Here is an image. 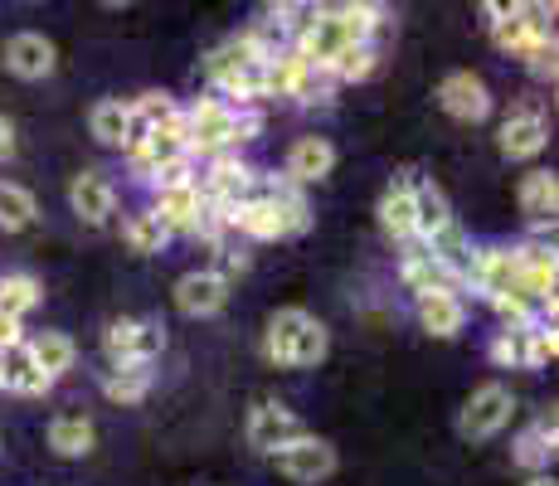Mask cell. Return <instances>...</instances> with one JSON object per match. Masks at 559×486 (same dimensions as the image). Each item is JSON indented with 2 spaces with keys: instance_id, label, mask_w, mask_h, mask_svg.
<instances>
[{
  "instance_id": "obj_23",
  "label": "cell",
  "mask_w": 559,
  "mask_h": 486,
  "mask_svg": "<svg viewBox=\"0 0 559 486\" xmlns=\"http://www.w3.org/2000/svg\"><path fill=\"white\" fill-rule=\"evenodd\" d=\"M146 389H152V365H142V360L112 365V370L103 375V394L112 399V404H136V399H146Z\"/></svg>"
},
{
  "instance_id": "obj_9",
  "label": "cell",
  "mask_w": 559,
  "mask_h": 486,
  "mask_svg": "<svg viewBox=\"0 0 559 486\" xmlns=\"http://www.w3.org/2000/svg\"><path fill=\"white\" fill-rule=\"evenodd\" d=\"M229 301V277L214 273V268H200V273H186L176 283V307L186 317H214Z\"/></svg>"
},
{
  "instance_id": "obj_15",
  "label": "cell",
  "mask_w": 559,
  "mask_h": 486,
  "mask_svg": "<svg viewBox=\"0 0 559 486\" xmlns=\"http://www.w3.org/2000/svg\"><path fill=\"white\" fill-rule=\"evenodd\" d=\"M53 380L35 365V355H29V345H10V351H0V389H15V394H45Z\"/></svg>"
},
{
  "instance_id": "obj_29",
  "label": "cell",
  "mask_w": 559,
  "mask_h": 486,
  "mask_svg": "<svg viewBox=\"0 0 559 486\" xmlns=\"http://www.w3.org/2000/svg\"><path fill=\"white\" fill-rule=\"evenodd\" d=\"M491 45H497L501 54H511V59H521V54L531 49V35H525L521 5H501V15L491 20Z\"/></svg>"
},
{
  "instance_id": "obj_11",
  "label": "cell",
  "mask_w": 559,
  "mask_h": 486,
  "mask_svg": "<svg viewBox=\"0 0 559 486\" xmlns=\"http://www.w3.org/2000/svg\"><path fill=\"white\" fill-rule=\"evenodd\" d=\"M331 166H336V146H331L326 137H302V142L287 151V180H293L297 190L326 180Z\"/></svg>"
},
{
  "instance_id": "obj_10",
  "label": "cell",
  "mask_w": 559,
  "mask_h": 486,
  "mask_svg": "<svg viewBox=\"0 0 559 486\" xmlns=\"http://www.w3.org/2000/svg\"><path fill=\"white\" fill-rule=\"evenodd\" d=\"M69 204L83 224H107V214L117 210V190L103 170H83V176H73V186H69Z\"/></svg>"
},
{
  "instance_id": "obj_1",
  "label": "cell",
  "mask_w": 559,
  "mask_h": 486,
  "mask_svg": "<svg viewBox=\"0 0 559 486\" xmlns=\"http://www.w3.org/2000/svg\"><path fill=\"white\" fill-rule=\"evenodd\" d=\"M263 69H267V54H258V45L249 35L224 39V45L210 49V59H204V79H210L219 93L239 97V103L263 97Z\"/></svg>"
},
{
  "instance_id": "obj_31",
  "label": "cell",
  "mask_w": 559,
  "mask_h": 486,
  "mask_svg": "<svg viewBox=\"0 0 559 486\" xmlns=\"http://www.w3.org/2000/svg\"><path fill=\"white\" fill-rule=\"evenodd\" d=\"M326 351H331L326 327L311 317L307 327L297 331V341H293V370H311V365H321V360H326Z\"/></svg>"
},
{
  "instance_id": "obj_4",
  "label": "cell",
  "mask_w": 559,
  "mask_h": 486,
  "mask_svg": "<svg viewBox=\"0 0 559 486\" xmlns=\"http://www.w3.org/2000/svg\"><path fill=\"white\" fill-rule=\"evenodd\" d=\"M511 414H515L511 389H507V384H481L477 394L467 399V408H462L457 434H462V438H472V442H481V438L501 434V428L511 424Z\"/></svg>"
},
{
  "instance_id": "obj_14",
  "label": "cell",
  "mask_w": 559,
  "mask_h": 486,
  "mask_svg": "<svg viewBox=\"0 0 559 486\" xmlns=\"http://www.w3.org/2000/svg\"><path fill=\"white\" fill-rule=\"evenodd\" d=\"M448 224H453V204H448V194L433 186V180H418L414 176V239H433V234H443Z\"/></svg>"
},
{
  "instance_id": "obj_27",
  "label": "cell",
  "mask_w": 559,
  "mask_h": 486,
  "mask_svg": "<svg viewBox=\"0 0 559 486\" xmlns=\"http://www.w3.org/2000/svg\"><path fill=\"white\" fill-rule=\"evenodd\" d=\"M39 283L29 273H5L0 277V317H10V321H20L25 311H35L39 307Z\"/></svg>"
},
{
  "instance_id": "obj_21",
  "label": "cell",
  "mask_w": 559,
  "mask_h": 486,
  "mask_svg": "<svg viewBox=\"0 0 559 486\" xmlns=\"http://www.w3.org/2000/svg\"><path fill=\"white\" fill-rule=\"evenodd\" d=\"M224 224L249 234V239H283V220H277V210L267 200H249L239 210H224Z\"/></svg>"
},
{
  "instance_id": "obj_39",
  "label": "cell",
  "mask_w": 559,
  "mask_h": 486,
  "mask_svg": "<svg viewBox=\"0 0 559 486\" xmlns=\"http://www.w3.org/2000/svg\"><path fill=\"white\" fill-rule=\"evenodd\" d=\"M525 486H555V477H531Z\"/></svg>"
},
{
  "instance_id": "obj_8",
  "label": "cell",
  "mask_w": 559,
  "mask_h": 486,
  "mask_svg": "<svg viewBox=\"0 0 559 486\" xmlns=\"http://www.w3.org/2000/svg\"><path fill=\"white\" fill-rule=\"evenodd\" d=\"M438 103H443L448 117H457V122H481V117L491 112V93L487 83L477 79V73L457 69L443 79V88H438Z\"/></svg>"
},
{
  "instance_id": "obj_13",
  "label": "cell",
  "mask_w": 559,
  "mask_h": 486,
  "mask_svg": "<svg viewBox=\"0 0 559 486\" xmlns=\"http://www.w3.org/2000/svg\"><path fill=\"white\" fill-rule=\"evenodd\" d=\"M400 277L408 283V292H418V297H428V292H453L457 297V287H462V277L448 273V268L438 263L433 253H424V248H408L404 263H400Z\"/></svg>"
},
{
  "instance_id": "obj_33",
  "label": "cell",
  "mask_w": 559,
  "mask_h": 486,
  "mask_svg": "<svg viewBox=\"0 0 559 486\" xmlns=\"http://www.w3.org/2000/svg\"><path fill=\"white\" fill-rule=\"evenodd\" d=\"M122 234H127V244H132L136 253H160V244L170 239V234H166V224H160L152 210L132 214V220H127V229H122Z\"/></svg>"
},
{
  "instance_id": "obj_7",
  "label": "cell",
  "mask_w": 559,
  "mask_h": 486,
  "mask_svg": "<svg viewBox=\"0 0 559 486\" xmlns=\"http://www.w3.org/2000/svg\"><path fill=\"white\" fill-rule=\"evenodd\" d=\"M307 438V424L283 404H258L249 414V442L258 452H283L287 442Z\"/></svg>"
},
{
  "instance_id": "obj_30",
  "label": "cell",
  "mask_w": 559,
  "mask_h": 486,
  "mask_svg": "<svg viewBox=\"0 0 559 486\" xmlns=\"http://www.w3.org/2000/svg\"><path fill=\"white\" fill-rule=\"evenodd\" d=\"M374 63H380V54H374V45H346L331 59V79L336 83H365L374 73Z\"/></svg>"
},
{
  "instance_id": "obj_24",
  "label": "cell",
  "mask_w": 559,
  "mask_h": 486,
  "mask_svg": "<svg viewBox=\"0 0 559 486\" xmlns=\"http://www.w3.org/2000/svg\"><path fill=\"white\" fill-rule=\"evenodd\" d=\"M29 355H35V365L49 375V380H59L63 370H73V355H79V345H73L63 331H39L35 341H25Z\"/></svg>"
},
{
  "instance_id": "obj_19",
  "label": "cell",
  "mask_w": 559,
  "mask_h": 486,
  "mask_svg": "<svg viewBox=\"0 0 559 486\" xmlns=\"http://www.w3.org/2000/svg\"><path fill=\"white\" fill-rule=\"evenodd\" d=\"M555 414L550 418H540V424H531L521 438H515V448H511V458H515V467H525V472H535V477H545V467H550V458H555Z\"/></svg>"
},
{
  "instance_id": "obj_5",
  "label": "cell",
  "mask_w": 559,
  "mask_h": 486,
  "mask_svg": "<svg viewBox=\"0 0 559 486\" xmlns=\"http://www.w3.org/2000/svg\"><path fill=\"white\" fill-rule=\"evenodd\" d=\"M545 142H550V122H545V112H540V107H535V103L511 107V117H507V122H501V137H497L501 156H507V161L540 156Z\"/></svg>"
},
{
  "instance_id": "obj_36",
  "label": "cell",
  "mask_w": 559,
  "mask_h": 486,
  "mask_svg": "<svg viewBox=\"0 0 559 486\" xmlns=\"http://www.w3.org/2000/svg\"><path fill=\"white\" fill-rule=\"evenodd\" d=\"M152 186H156V190H180V186H195V166H190V156H186V161H170V166H160L156 176H152Z\"/></svg>"
},
{
  "instance_id": "obj_38",
  "label": "cell",
  "mask_w": 559,
  "mask_h": 486,
  "mask_svg": "<svg viewBox=\"0 0 559 486\" xmlns=\"http://www.w3.org/2000/svg\"><path fill=\"white\" fill-rule=\"evenodd\" d=\"M10 151H15V127H10L5 117H0V161H5Z\"/></svg>"
},
{
  "instance_id": "obj_6",
  "label": "cell",
  "mask_w": 559,
  "mask_h": 486,
  "mask_svg": "<svg viewBox=\"0 0 559 486\" xmlns=\"http://www.w3.org/2000/svg\"><path fill=\"white\" fill-rule=\"evenodd\" d=\"M277 458V472L283 477H293V482H321V477H331L336 472V448H331L326 438H317V434H307V438H297V442H287L283 452H273Z\"/></svg>"
},
{
  "instance_id": "obj_12",
  "label": "cell",
  "mask_w": 559,
  "mask_h": 486,
  "mask_svg": "<svg viewBox=\"0 0 559 486\" xmlns=\"http://www.w3.org/2000/svg\"><path fill=\"white\" fill-rule=\"evenodd\" d=\"M5 69L15 73V79H49L53 73V45L45 35H35V29H25V35H15L5 45Z\"/></svg>"
},
{
  "instance_id": "obj_35",
  "label": "cell",
  "mask_w": 559,
  "mask_h": 486,
  "mask_svg": "<svg viewBox=\"0 0 559 486\" xmlns=\"http://www.w3.org/2000/svg\"><path fill=\"white\" fill-rule=\"evenodd\" d=\"M525 331H497V341H491V360L507 365V370L511 365H525Z\"/></svg>"
},
{
  "instance_id": "obj_17",
  "label": "cell",
  "mask_w": 559,
  "mask_h": 486,
  "mask_svg": "<svg viewBox=\"0 0 559 486\" xmlns=\"http://www.w3.org/2000/svg\"><path fill=\"white\" fill-rule=\"evenodd\" d=\"M555 210H559V180L550 170H531L521 180V214L535 229H555Z\"/></svg>"
},
{
  "instance_id": "obj_22",
  "label": "cell",
  "mask_w": 559,
  "mask_h": 486,
  "mask_svg": "<svg viewBox=\"0 0 559 486\" xmlns=\"http://www.w3.org/2000/svg\"><path fill=\"white\" fill-rule=\"evenodd\" d=\"M307 311L302 307H283L273 321H267V341H263V351H267V360L273 365H293V341H297V331L307 327Z\"/></svg>"
},
{
  "instance_id": "obj_26",
  "label": "cell",
  "mask_w": 559,
  "mask_h": 486,
  "mask_svg": "<svg viewBox=\"0 0 559 486\" xmlns=\"http://www.w3.org/2000/svg\"><path fill=\"white\" fill-rule=\"evenodd\" d=\"M49 448L59 452V458H83V452H93V424L83 414H63L49 424Z\"/></svg>"
},
{
  "instance_id": "obj_28",
  "label": "cell",
  "mask_w": 559,
  "mask_h": 486,
  "mask_svg": "<svg viewBox=\"0 0 559 486\" xmlns=\"http://www.w3.org/2000/svg\"><path fill=\"white\" fill-rule=\"evenodd\" d=\"M39 214L35 194H29L25 186H10V180H0V229L15 234V229H29Z\"/></svg>"
},
{
  "instance_id": "obj_18",
  "label": "cell",
  "mask_w": 559,
  "mask_h": 486,
  "mask_svg": "<svg viewBox=\"0 0 559 486\" xmlns=\"http://www.w3.org/2000/svg\"><path fill=\"white\" fill-rule=\"evenodd\" d=\"M418 327L428 336L448 341L467 327V307H462V297H453V292H428V297H418Z\"/></svg>"
},
{
  "instance_id": "obj_34",
  "label": "cell",
  "mask_w": 559,
  "mask_h": 486,
  "mask_svg": "<svg viewBox=\"0 0 559 486\" xmlns=\"http://www.w3.org/2000/svg\"><path fill=\"white\" fill-rule=\"evenodd\" d=\"M555 351H559L555 331L545 327V321H535V327L525 331V370H540V365H550Z\"/></svg>"
},
{
  "instance_id": "obj_32",
  "label": "cell",
  "mask_w": 559,
  "mask_h": 486,
  "mask_svg": "<svg viewBox=\"0 0 559 486\" xmlns=\"http://www.w3.org/2000/svg\"><path fill=\"white\" fill-rule=\"evenodd\" d=\"M127 112H132V122H136V127L156 132V127H166L170 117L180 112V107H176V97H170V93H142L136 103H127Z\"/></svg>"
},
{
  "instance_id": "obj_20",
  "label": "cell",
  "mask_w": 559,
  "mask_h": 486,
  "mask_svg": "<svg viewBox=\"0 0 559 486\" xmlns=\"http://www.w3.org/2000/svg\"><path fill=\"white\" fill-rule=\"evenodd\" d=\"M152 214L166 224V234H190L195 229V214H200V190L195 186L156 190V210Z\"/></svg>"
},
{
  "instance_id": "obj_3",
  "label": "cell",
  "mask_w": 559,
  "mask_h": 486,
  "mask_svg": "<svg viewBox=\"0 0 559 486\" xmlns=\"http://www.w3.org/2000/svg\"><path fill=\"white\" fill-rule=\"evenodd\" d=\"M160 345H166V331H160V321H132V317H122V321H112V327L103 331V351H107V360H112V365H132V360L152 365L156 355H160Z\"/></svg>"
},
{
  "instance_id": "obj_2",
  "label": "cell",
  "mask_w": 559,
  "mask_h": 486,
  "mask_svg": "<svg viewBox=\"0 0 559 486\" xmlns=\"http://www.w3.org/2000/svg\"><path fill=\"white\" fill-rule=\"evenodd\" d=\"M186 146L190 156H224V151L239 146V107H229L224 97H200L195 107L186 112Z\"/></svg>"
},
{
  "instance_id": "obj_25",
  "label": "cell",
  "mask_w": 559,
  "mask_h": 486,
  "mask_svg": "<svg viewBox=\"0 0 559 486\" xmlns=\"http://www.w3.org/2000/svg\"><path fill=\"white\" fill-rule=\"evenodd\" d=\"M88 127H93V137H98L103 146H122L127 142V127H132V112H127L122 97H103V103H93Z\"/></svg>"
},
{
  "instance_id": "obj_16",
  "label": "cell",
  "mask_w": 559,
  "mask_h": 486,
  "mask_svg": "<svg viewBox=\"0 0 559 486\" xmlns=\"http://www.w3.org/2000/svg\"><path fill=\"white\" fill-rule=\"evenodd\" d=\"M380 229L390 234V239H414V176H400L390 190L380 194Z\"/></svg>"
},
{
  "instance_id": "obj_37",
  "label": "cell",
  "mask_w": 559,
  "mask_h": 486,
  "mask_svg": "<svg viewBox=\"0 0 559 486\" xmlns=\"http://www.w3.org/2000/svg\"><path fill=\"white\" fill-rule=\"evenodd\" d=\"M25 336H20V321H10V317H0V351H10V345H20Z\"/></svg>"
}]
</instances>
